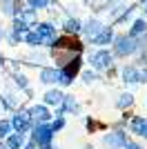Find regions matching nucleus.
Instances as JSON below:
<instances>
[{"label":"nucleus","mask_w":147,"mask_h":149,"mask_svg":"<svg viewBox=\"0 0 147 149\" xmlns=\"http://www.w3.org/2000/svg\"><path fill=\"white\" fill-rule=\"evenodd\" d=\"M34 116H36L38 120H49V113H47V109H45V107H34Z\"/></svg>","instance_id":"15"},{"label":"nucleus","mask_w":147,"mask_h":149,"mask_svg":"<svg viewBox=\"0 0 147 149\" xmlns=\"http://www.w3.org/2000/svg\"><path fill=\"white\" fill-rule=\"evenodd\" d=\"M118 105H120V107H125V105H132V96H129V93H127V96H123V100L118 102Z\"/></svg>","instance_id":"22"},{"label":"nucleus","mask_w":147,"mask_h":149,"mask_svg":"<svg viewBox=\"0 0 147 149\" xmlns=\"http://www.w3.org/2000/svg\"><path fill=\"white\" fill-rule=\"evenodd\" d=\"M85 31H87V36H89V38H96L98 33L103 31V25H100L98 20H89V22L85 25Z\"/></svg>","instance_id":"6"},{"label":"nucleus","mask_w":147,"mask_h":149,"mask_svg":"<svg viewBox=\"0 0 147 149\" xmlns=\"http://www.w3.org/2000/svg\"><path fill=\"white\" fill-rule=\"evenodd\" d=\"M22 143H24V136L22 134H16V136H11L9 138V149H18V147H22Z\"/></svg>","instance_id":"12"},{"label":"nucleus","mask_w":147,"mask_h":149,"mask_svg":"<svg viewBox=\"0 0 147 149\" xmlns=\"http://www.w3.org/2000/svg\"><path fill=\"white\" fill-rule=\"evenodd\" d=\"M29 5H31V9H43V7L49 5V0H29Z\"/></svg>","instance_id":"20"},{"label":"nucleus","mask_w":147,"mask_h":149,"mask_svg":"<svg viewBox=\"0 0 147 149\" xmlns=\"http://www.w3.org/2000/svg\"><path fill=\"white\" fill-rule=\"evenodd\" d=\"M123 76H125V80H127V82H138V80H141V76H138V71H136L134 67H125Z\"/></svg>","instance_id":"9"},{"label":"nucleus","mask_w":147,"mask_h":149,"mask_svg":"<svg viewBox=\"0 0 147 149\" xmlns=\"http://www.w3.org/2000/svg\"><path fill=\"white\" fill-rule=\"evenodd\" d=\"M143 31H147V22L145 20H136L134 27H132V31H129V36H138V33H143Z\"/></svg>","instance_id":"10"},{"label":"nucleus","mask_w":147,"mask_h":149,"mask_svg":"<svg viewBox=\"0 0 147 149\" xmlns=\"http://www.w3.org/2000/svg\"><path fill=\"white\" fill-rule=\"evenodd\" d=\"M92 65H94L96 69H105V67H109V65H111V56H109V51H98V54H94Z\"/></svg>","instance_id":"3"},{"label":"nucleus","mask_w":147,"mask_h":149,"mask_svg":"<svg viewBox=\"0 0 147 149\" xmlns=\"http://www.w3.org/2000/svg\"><path fill=\"white\" fill-rule=\"evenodd\" d=\"M105 143L109 145V147H116V145H125V136H123V134H111V136L107 138Z\"/></svg>","instance_id":"11"},{"label":"nucleus","mask_w":147,"mask_h":149,"mask_svg":"<svg viewBox=\"0 0 147 149\" xmlns=\"http://www.w3.org/2000/svg\"><path fill=\"white\" fill-rule=\"evenodd\" d=\"M51 134H54V129L51 127H38L36 129V134H34V138H36L40 145H49V140H51Z\"/></svg>","instance_id":"4"},{"label":"nucleus","mask_w":147,"mask_h":149,"mask_svg":"<svg viewBox=\"0 0 147 149\" xmlns=\"http://www.w3.org/2000/svg\"><path fill=\"white\" fill-rule=\"evenodd\" d=\"M65 31H67V33H76V31H80V22H78V20H67V22H65Z\"/></svg>","instance_id":"14"},{"label":"nucleus","mask_w":147,"mask_h":149,"mask_svg":"<svg viewBox=\"0 0 147 149\" xmlns=\"http://www.w3.org/2000/svg\"><path fill=\"white\" fill-rule=\"evenodd\" d=\"M45 100H47L49 105H58V102L62 100V93L60 91H49L47 96H45Z\"/></svg>","instance_id":"13"},{"label":"nucleus","mask_w":147,"mask_h":149,"mask_svg":"<svg viewBox=\"0 0 147 149\" xmlns=\"http://www.w3.org/2000/svg\"><path fill=\"white\" fill-rule=\"evenodd\" d=\"M11 127H13L16 131H18V134H22V131L27 129V127H29V116H27V113H18V116L13 118Z\"/></svg>","instance_id":"5"},{"label":"nucleus","mask_w":147,"mask_h":149,"mask_svg":"<svg viewBox=\"0 0 147 149\" xmlns=\"http://www.w3.org/2000/svg\"><path fill=\"white\" fill-rule=\"evenodd\" d=\"M136 49H138V45L132 40V36H120L116 40V54L118 56H127V54H132Z\"/></svg>","instance_id":"1"},{"label":"nucleus","mask_w":147,"mask_h":149,"mask_svg":"<svg viewBox=\"0 0 147 149\" xmlns=\"http://www.w3.org/2000/svg\"><path fill=\"white\" fill-rule=\"evenodd\" d=\"M143 127H145V118H136L134 123H132V129H134L136 134H143Z\"/></svg>","instance_id":"17"},{"label":"nucleus","mask_w":147,"mask_h":149,"mask_svg":"<svg viewBox=\"0 0 147 149\" xmlns=\"http://www.w3.org/2000/svg\"><path fill=\"white\" fill-rule=\"evenodd\" d=\"M9 129H11V123H5V120H2V123H0V136H7Z\"/></svg>","instance_id":"21"},{"label":"nucleus","mask_w":147,"mask_h":149,"mask_svg":"<svg viewBox=\"0 0 147 149\" xmlns=\"http://www.w3.org/2000/svg\"><path fill=\"white\" fill-rule=\"evenodd\" d=\"M0 7L5 13H13V0H0Z\"/></svg>","instance_id":"18"},{"label":"nucleus","mask_w":147,"mask_h":149,"mask_svg":"<svg viewBox=\"0 0 147 149\" xmlns=\"http://www.w3.org/2000/svg\"><path fill=\"white\" fill-rule=\"evenodd\" d=\"M83 78H85L87 82H92V80H96V74H92V71H87V74L83 76Z\"/></svg>","instance_id":"23"},{"label":"nucleus","mask_w":147,"mask_h":149,"mask_svg":"<svg viewBox=\"0 0 147 149\" xmlns=\"http://www.w3.org/2000/svg\"><path fill=\"white\" fill-rule=\"evenodd\" d=\"M36 33L40 36L43 45H54V42H56V29H54L51 25H47V22L36 25Z\"/></svg>","instance_id":"2"},{"label":"nucleus","mask_w":147,"mask_h":149,"mask_svg":"<svg viewBox=\"0 0 147 149\" xmlns=\"http://www.w3.org/2000/svg\"><path fill=\"white\" fill-rule=\"evenodd\" d=\"M27 149H31V147H27Z\"/></svg>","instance_id":"27"},{"label":"nucleus","mask_w":147,"mask_h":149,"mask_svg":"<svg viewBox=\"0 0 147 149\" xmlns=\"http://www.w3.org/2000/svg\"><path fill=\"white\" fill-rule=\"evenodd\" d=\"M13 29H16V31L20 33V31H27L29 27H27V22H24L22 18H16V22H13Z\"/></svg>","instance_id":"19"},{"label":"nucleus","mask_w":147,"mask_h":149,"mask_svg":"<svg viewBox=\"0 0 147 149\" xmlns=\"http://www.w3.org/2000/svg\"><path fill=\"white\" fill-rule=\"evenodd\" d=\"M127 149H141L138 145H134V143H127Z\"/></svg>","instance_id":"24"},{"label":"nucleus","mask_w":147,"mask_h":149,"mask_svg":"<svg viewBox=\"0 0 147 149\" xmlns=\"http://www.w3.org/2000/svg\"><path fill=\"white\" fill-rule=\"evenodd\" d=\"M40 78H43V82H56L58 78H60V74H58L56 69H43Z\"/></svg>","instance_id":"8"},{"label":"nucleus","mask_w":147,"mask_h":149,"mask_svg":"<svg viewBox=\"0 0 147 149\" xmlns=\"http://www.w3.org/2000/svg\"><path fill=\"white\" fill-rule=\"evenodd\" d=\"M111 36H114V33H111V29H109V27H103V31H100V33H98L96 38H92V40H94L96 45H107V42L111 40Z\"/></svg>","instance_id":"7"},{"label":"nucleus","mask_w":147,"mask_h":149,"mask_svg":"<svg viewBox=\"0 0 147 149\" xmlns=\"http://www.w3.org/2000/svg\"><path fill=\"white\" fill-rule=\"evenodd\" d=\"M0 149H7V147H0Z\"/></svg>","instance_id":"26"},{"label":"nucleus","mask_w":147,"mask_h":149,"mask_svg":"<svg viewBox=\"0 0 147 149\" xmlns=\"http://www.w3.org/2000/svg\"><path fill=\"white\" fill-rule=\"evenodd\" d=\"M24 40H27L29 45H43V40H40V36H38L36 31H29V33L24 36Z\"/></svg>","instance_id":"16"},{"label":"nucleus","mask_w":147,"mask_h":149,"mask_svg":"<svg viewBox=\"0 0 147 149\" xmlns=\"http://www.w3.org/2000/svg\"><path fill=\"white\" fill-rule=\"evenodd\" d=\"M141 136H147V123H145V127H143V134Z\"/></svg>","instance_id":"25"}]
</instances>
